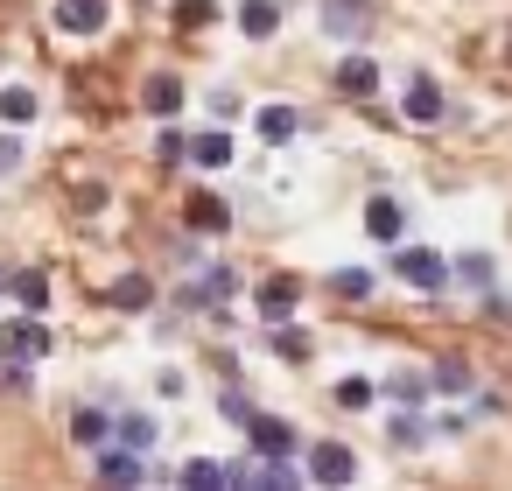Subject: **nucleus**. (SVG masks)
I'll use <instances>...</instances> for the list:
<instances>
[{
	"label": "nucleus",
	"instance_id": "obj_1",
	"mask_svg": "<svg viewBox=\"0 0 512 491\" xmlns=\"http://www.w3.org/2000/svg\"><path fill=\"white\" fill-rule=\"evenodd\" d=\"M393 274H400V281H414L421 295H442V288H449V260H442V253H428V246H400Z\"/></svg>",
	"mask_w": 512,
	"mask_h": 491
},
{
	"label": "nucleus",
	"instance_id": "obj_2",
	"mask_svg": "<svg viewBox=\"0 0 512 491\" xmlns=\"http://www.w3.org/2000/svg\"><path fill=\"white\" fill-rule=\"evenodd\" d=\"M309 484H323V491L358 484V456H351L344 442H316V449H309Z\"/></svg>",
	"mask_w": 512,
	"mask_h": 491
},
{
	"label": "nucleus",
	"instance_id": "obj_3",
	"mask_svg": "<svg viewBox=\"0 0 512 491\" xmlns=\"http://www.w3.org/2000/svg\"><path fill=\"white\" fill-rule=\"evenodd\" d=\"M0 351H8L15 365H36V358L50 351V330H43L36 316H15V323H0Z\"/></svg>",
	"mask_w": 512,
	"mask_h": 491
},
{
	"label": "nucleus",
	"instance_id": "obj_4",
	"mask_svg": "<svg viewBox=\"0 0 512 491\" xmlns=\"http://www.w3.org/2000/svg\"><path fill=\"white\" fill-rule=\"evenodd\" d=\"M400 120H414V127H435V120H442V85H435L428 71L407 78V92H400Z\"/></svg>",
	"mask_w": 512,
	"mask_h": 491
},
{
	"label": "nucleus",
	"instance_id": "obj_5",
	"mask_svg": "<svg viewBox=\"0 0 512 491\" xmlns=\"http://www.w3.org/2000/svg\"><path fill=\"white\" fill-rule=\"evenodd\" d=\"M92 477H99V484H141V477H148V463H141V449L113 442V449H99V456H92Z\"/></svg>",
	"mask_w": 512,
	"mask_h": 491
},
{
	"label": "nucleus",
	"instance_id": "obj_6",
	"mask_svg": "<svg viewBox=\"0 0 512 491\" xmlns=\"http://www.w3.org/2000/svg\"><path fill=\"white\" fill-rule=\"evenodd\" d=\"M295 302H302V281H295V274H274V281H260V295H253V309H260L267 323H288Z\"/></svg>",
	"mask_w": 512,
	"mask_h": 491
},
{
	"label": "nucleus",
	"instance_id": "obj_7",
	"mask_svg": "<svg viewBox=\"0 0 512 491\" xmlns=\"http://www.w3.org/2000/svg\"><path fill=\"white\" fill-rule=\"evenodd\" d=\"M246 435H253V456H260V463H267V456H295V428H288L281 414H253Z\"/></svg>",
	"mask_w": 512,
	"mask_h": 491
},
{
	"label": "nucleus",
	"instance_id": "obj_8",
	"mask_svg": "<svg viewBox=\"0 0 512 491\" xmlns=\"http://www.w3.org/2000/svg\"><path fill=\"white\" fill-rule=\"evenodd\" d=\"M57 29L64 36H99L106 29V0H57Z\"/></svg>",
	"mask_w": 512,
	"mask_h": 491
},
{
	"label": "nucleus",
	"instance_id": "obj_9",
	"mask_svg": "<svg viewBox=\"0 0 512 491\" xmlns=\"http://www.w3.org/2000/svg\"><path fill=\"white\" fill-rule=\"evenodd\" d=\"M337 92H344V99H372V92H379V64L351 50V57L337 64Z\"/></svg>",
	"mask_w": 512,
	"mask_h": 491
},
{
	"label": "nucleus",
	"instance_id": "obj_10",
	"mask_svg": "<svg viewBox=\"0 0 512 491\" xmlns=\"http://www.w3.org/2000/svg\"><path fill=\"white\" fill-rule=\"evenodd\" d=\"M141 106H148L155 120H169V113H183V78H176V71H155V78L141 85Z\"/></svg>",
	"mask_w": 512,
	"mask_h": 491
},
{
	"label": "nucleus",
	"instance_id": "obj_11",
	"mask_svg": "<svg viewBox=\"0 0 512 491\" xmlns=\"http://www.w3.org/2000/svg\"><path fill=\"white\" fill-rule=\"evenodd\" d=\"M8 295H15L29 316H43V309H50V274H43V267H22V274H8Z\"/></svg>",
	"mask_w": 512,
	"mask_h": 491
},
{
	"label": "nucleus",
	"instance_id": "obj_12",
	"mask_svg": "<svg viewBox=\"0 0 512 491\" xmlns=\"http://www.w3.org/2000/svg\"><path fill=\"white\" fill-rule=\"evenodd\" d=\"M365 232H372V239H386V246H400V232H407L400 204H393V197H372V204H365Z\"/></svg>",
	"mask_w": 512,
	"mask_h": 491
},
{
	"label": "nucleus",
	"instance_id": "obj_13",
	"mask_svg": "<svg viewBox=\"0 0 512 491\" xmlns=\"http://www.w3.org/2000/svg\"><path fill=\"white\" fill-rule=\"evenodd\" d=\"M386 393H393L400 407H428V393H435V379H428V372H414V365H393V379H386Z\"/></svg>",
	"mask_w": 512,
	"mask_h": 491
},
{
	"label": "nucleus",
	"instance_id": "obj_14",
	"mask_svg": "<svg viewBox=\"0 0 512 491\" xmlns=\"http://www.w3.org/2000/svg\"><path fill=\"white\" fill-rule=\"evenodd\" d=\"M113 309H127V316L155 309V281H148V274H120V281H113Z\"/></svg>",
	"mask_w": 512,
	"mask_h": 491
},
{
	"label": "nucleus",
	"instance_id": "obj_15",
	"mask_svg": "<svg viewBox=\"0 0 512 491\" xmlns=\"http://www.w3.org/2000/svg\"><path fill=\"white\" fill-rule=\"evenodd\" d=\"M274 29H281V8H274V0H246V8H239V36L267 43Z\"/></svg>",
	"mask_w": 512,
	"mask_h": 491
},
{
	"label": "nucleus",
	"instance_id": "obj_16",
	"mask_svg": "<svg viewBox=\"0 0 512 491\" xmlns=\"http://www.w3.org/2000/svg\"><path fill=\"white\" fill-rule=\"evenodd\" d=\"M253 127H260V141H274V148H281V141H295V127H302V120H295V106H260V120H253Z\"/></svg>",
	"mask_w": 512,
	"mask_h": 491
},
{
	"label": "nucleus",
	"instance_id": "obj_17",
	"mask_svg": "<svg viewBox=\"0 0 512 491\" xmlns=\"http://www.w3.org/2000/svg\"><path fill=\"white\" fill-rule=\"evenodd\" d=\"M190 162H197V169H225V162H232V134H218V127L197 134V141H190Z\"/></svg>",
	"mask_w": 512,
	"mask_h": 491
},
{
	"label": "nucleus",
	"instance_id": "obj_18",
	"mask_svg": "<svg viewBox=\"0 0 512 491\" xmlns=\"http://www.w3.org/2000/svg\"><path fill=\"white\" fill-rule=\"evenodd\" d=\"M0 120H8V127H29V120H36V92H29V85H0Z\"/></svg>",
	"mask_w": 512,
	"mask_h": 491
},
{
	"label": "nucleus",
	"instance_id": "obj_19",
	"mask_svg": "<svg viewBox=\"0 0 512 491\" xmlns=\"http://www.w3.org/2000/svg\"><path fill=\"white\" fill-rule=\"evenodd\" d=\"M71 435H78V442H106V435H113V414H106V407H78V414H71Z\"/></svg>",
	"mask_w": 512,
	"mask_h": 491
},
{
	"label": "nucleus",
	"instance_id": "obj_20",
	"mask_svg": "<svg viewBox=\"0 0 512 491\" xmlns=\"http://www.w3.org/2000/svg\"><path fill=\"white\" fill-rule=\"evenodd\" d=\"M113 435H120L127 449H148V442H155V414H120V421H113Z\"/></svg>",
	"mask_w": 512,
	"mask_h": 491
},
{
	"label": "nucleus",
	"instance_id": "obj_21",
	"mask_svg": "<svg viewBox=\"0 0 512 491\" xmlns=\"http://www.w3.org/2000/svg\"><path fill=\"white\" fill-rule=\"evenodd\" d=\"M386 435H393L400 449H421V442H428V421H421V414L407 407V414H393V421H386Z\"/></svg>",
	"mask_w": 512,
	"mask_h": 491
},
{
	"label": "nucleus",
	"instance_id": "obj_22",
	"mask_svg": "<svg viewBox=\"0 0 512 491\" xmlns=\"http://www.w3.org/2000/svg\"><path fill=\"white\" fill-rule=\"evenodd\" d=\"M190 225H197V232H225V225H232V211H225L218 197H197V204H190Z\"/></svg>",
	"mask_w": 512,
	"mask_h": 491
},
{
	"label": "nucleus",
	"instance_id": "obj_23",
	"mask_svg": "<svg viewBox=\"0 0 512 491\" xmlns=\"http://www.w3.org/2000/svg\"><path fill=\"white\" fill-rule=\"evenodd\" d=\"M330 288H337L344 302H365V295H372V274H365V267H344V274H330Z\"/></svg>",
	"mask_w": 512,
	"mask_h": 491
},
{
	"label": "nucleus",
	"instance_id": "obj_24",
	"mask_svg": "<svg viewBox=\"0 0 512 491\" xmlns=\"http://www.w3.org/2000/svg\"><path fill=\"white\" fill-rule=\"evenodd\" d=\"M449 274H456V281H470V288H491V260H484V253H470V260H456Z\"/></svg>",
	"mask_w": 512,
	"mask_h": 491
},
{
	"label": "nucleus",
	"instance_id": "obj_25",
	"mask_svg": "<svg viewBox=\"0 0 512 491\" xmlns=\"http://www.w3.org/2000/svg\"><path fill=\"white\" fill-rule=\"evenodd\" d=\"M274 358L302 365V358H309V330H281V337H274Z\"/></svg>",
	"mask_w": 512,
	"mask_h": 491
},
{
	"label": "nucleus",
	"instance_id": "obj_26",
	"mask_svg": "<svg viewBox=\"0 0 512 491\" xmlns=\"http://www.w3.org/2000/svg\"><path fill=\"white\" fill-rule=\"evenodd\" d=\"M337 407H372V379H337Z\"/></svg>",
	"mask_w": 512,
	"mask_h": 491
},
{
	"label": "nucleus",
	"instance_id": "obj_27",
	"mask_svg": "<svg viewBox=\"0 0 512 491\" xmlns=\"http://www.w3.org/2000/svg\"><path fill=\"white\" fill-rule=\"evenodd\" d=\"M218 414H225V421H232V428H246V421H253V414H260V407H253V400H246V393H239V386H232V393H225V400H218Z\"/></svg>",
	"mask_w": 512,
	"mask_h": 491
},
{
	"label": "nucleus",
	"instance_id": "obj_28",
	"mask_svg": "<svg viewBox=\"0 0 512 491\" xmlns=\"http://www.w3.org/2000/svg\"><path fill=\"white\" fill-rule=\"evenodd\" d=\"M435 386H442V393H470V365H456V358L435 365Z\"/></svg>",
	"mask_w": 512,
	"mask_h": 491
},
{
	"label": "nucleus",
	"instance_id": "obj_29",
	"mask_svg": "<svg viewBox=\"0 0 512 491\" xmlns=\"http://www.w3.org/2000/svg\"><path fill=\"white\" fill-rule=\"evenodd\" d=\"M211 15H218V8H211V0H176V22H183V29H204Z\"/></svg>",
	"mask_w": 512,
	"mask_h": 491
},
{
	"label": "nucleus",
	"instance_id": "obj_30",
	"mask_svg": "<svg viewBox=\"0 0 512 491\" xmlns=\"http://www.w3.org/2000/svg\"><path fill=\"white\" fill-rule=\"evenodd\" d=\"M22 169V141L15 134H0V176H15Z\"/></svg>",
	"mask_w": 512,
	"mask_h": 491
},
{
	"label": "nucleus",
	"instance_id": "obj_31",
	"mask_svg": "<svg viewBox=\"0 0 512 491\" xmlns=\"http://www.w3.org/2000/svg\"><path fill=\"white\" fill-rule=\"evenodd\" d=\"M155 155H162V162H176V155H190V141H183V134H176V127H169V134H162V141H155Z\"/></svg>",
	"mask_w": 512,
	"mask_h": 491
},
{
	"label": "nucleus",
	"instance_id": "obj_32",
	"mask_svg": "<svg viewBox=\"0 0 512 491\" xmlns=\"http://www.w3.org/2000/svg\"><path fill=\"white\" fill-rule=\"evenodd\" d=\"M78 211H106V183H85L78 190Z\"/></svg>",
	"mask_w": 512,
	"mask_h": 491
},
{
	"label": "nucleus",
	"instance_id": "obj_33",
	"mask_svg": "<svg viewBox=\"0 0 512 491\" xmlns=\"http://www.w3.org/2000/svg\"><path fill=\"white\" fill-rule=\"evenodd\" d=\"M0 295H8V267H0Z\"/></svg>",
	"mask_w": 512,
	"mask_h": 491
}]
</instances>
